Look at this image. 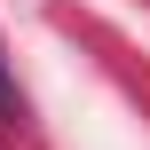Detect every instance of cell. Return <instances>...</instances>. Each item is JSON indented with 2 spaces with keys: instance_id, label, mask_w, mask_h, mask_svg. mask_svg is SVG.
<instances>
[{
  "instance_id": "6da1fadb",
  "label": "cell",
  "mask_w": 150,
  "mask_h": 150,
  "mask_svg": "<svg viewBox=\"0 0 150 150\" xmlns=\"http://www.w3.org/2000/svg\"><path fill=\"white\" fill-rule=\"evenodd\" d=\"M16 119V79H8V63H0V127Z\"/></svg>"
}]
</instances>
